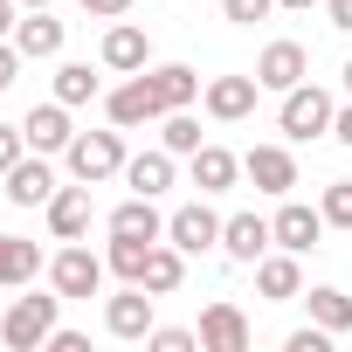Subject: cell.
I'll return each mask as SVG.
<instances>
[{"label":"cell","instance_id":"obj_1","mask_svg":"<svg viewBox=\"0 0 352 352\" xmlns=\"http://www.w3.org/2000/svg\"><path fill=\"white\" fill-rule=\"evenodd\" d=\"M56 311H63V290H56V283H49V297H14L8 311H0V345H8V352H35V345H49Z\"/></svg>","mask_w":352,"mask_h":352},{"label":"cell","instance_id":"obj_2","mask_svg":"<svg viewBox=\"0 0 352 352\" xmlns=\"http://www.w3.org/2000/svg\"><path fill=\"white\" fill-rule=\"evenodd\" d=\"M63 159H69V180L104 187V180H118V173H124V131H76Z\"/></svg>","mask_w":352,"mask_h":352},{"label":"cell","instance_id":"obj_3","mask_svg":"<svg viewBox=\"0 0 352 352\" xmlns=\"http://www.w3.org/2000/svg\"><path fill=\"white\" fill-rule=\"evenodd\" d=\"M331 118H338V104H331L311 76H304L297 90H283V111H276L283 138H297V145H304V138H324V131H331Z\"/></svg>","mask_w":352,"mask_h":352},{"label":"cell","instance_id":"obj_4","mask_svg":"<svg viewBox=\"0 0 352 352\" xmlns=\"http://www.w3.org/2000/svg\"><path fill=\"white\" fill-rule=\"evenodd\" d=\"M104 111H111V124L118 131H138V124H159L166 118V104H159V90H152V76L138 69V76H124L111 97H104Z\"/></svg>","mask_w":352,"mask_h":352},{"label":"cell","instance_id":"obj_5","mask_svg":"<svg viewBox=\"0 0 352 352\" xmlns=\"http://www.w3.org/2000/svg\"><path fill=\"white\" fill-rule=\"evenodd\" d=\"M166 242H173V249H187V256H208V249H221V214H214L208 201L173 208V214H166Z\"/></svg>","mask_w":352,"mask_h":352},{"label":"cell","instance_id":"obj_6","mask_svg":"<svg viewBox=\"0 0 352 352\" xmlns=\"http://www.w3.org/2000/svg\"><path fill=\"white\" fill-rule=\"evenodd\" d=\"M104 256H90L83 242H69V249H56V263H49V283L63 290V297H97L104 290Z\"/></svg>","mask_w":352,"mask_h":352},{"label":"cell","instance_id":"obj_7","mask_svg":"<svg viewBox=\"0 0 352 352\" xmlns=\"http://www.w3.org/2000/svg\"><path fill=\"white\" fill-rule=\"evenodd\" d=\"M0 180H8V187H0V194H8L14 208H49V194H56V166H49V152H21L8 173H0Z\"/></svg>","mask_w":352,"mask_h":352},{"label":"cell","instance_id":"obj_8","mask_svg":"<svg viewBox=\"0 0 352 352\" xmlns=\"http://www.w3.org/2000/svg\"><path fill=\"white\" fill-rule=\"evenodd\" d=\"M324 208H304V201H283L276 214H270V235H276V249H297V256H311L318 242H324Z\"/></svg>","mask_w":352,"mask_h":352},{"label":"cell","instance_id":"obj_9","mask_svg":"<svg viewBox=\"0 0 352 352\" xmlns=\"http://www.w3.org/2000/svg\"><path fill=\"white\" fill-rule=\"evenodd\" d=\"M242 180H249L256 194H276V201H283V194L297 187V159H290L283 145H249V152H242Z\"/></svg>","mask_w":352,"mask_h":352},{"label":"cell","instance_id":"obj_10","mask_svg":"<svg viewBox=\"0 0 352 352\" xmlns=\"http://www.w3.org/2000/svg\"><path fill=\"white\" fill-rule=\"evenodd\" d=\"M104 331L138 345V338L152 331V290H145V283H124L118 297H104Z\"/></svg>","mask_w":352,"mask_h":352},{"label":"cell","instance_id":"obj_11","mask_svg":"<svg viewBox=\"0 0 352 352\" xmlns=\"http://www.w3.org/2000/svg\"><path fill=\"white\" fill-rule=\"evenodd\" d=\"M249 318H242V304H228V297H214L208 311H201V352H249Z\"/></svg>","mask_w":352,"mask_h":352},{"label":"cell","instance_id":"obj_12","mask_svg":"<svg viewBox=\"0 0 352 352\" xmlns=\"http://www.w3.org/2000/svg\"><path fill=\"white\" fill-rule=\"evenodd\" d=\"M304 76H311L304 42H270V49L256 56V83H263V90H276V97H283V90H297Z\"/></svg>","mask_w":352,"mask_h":352},{"label":"cell","instance_id":"obj_13","mask_svg":"<svg viewBox=\"0 0 352 352\" xmlns=\"http://www.w3.org/2000/svg\"><path fill=\"white\" fill-rule=\"evenodd\" d=\"M270 242H276V235H270L263 214H228V221H221V256H228V263H249V270H256V263L270 256Z\"/></svg>","mask_w":352,"mask_h":352},{"label":"cell","instance_id":"obj_14","mask_svg":"<svg viewBox=\"0 0 352 352\" xmlns=\"http://www.w3.org/2000/svg\"><path fill=\"white\" fill-rule=\"evenodd\" d=\"M49 235H56V242H83V235H90V187H83V180L49 194Z\"/></svg>","mask_w":352,"mask_h":352},{"label":"cell","instance_id":"obj_15","mask_svg":"<svg viewBox=\"0 0 352 352\" xmlns=\"http://www.w3.org/2000/svg\"><path fill=\"white\" fill-rule=\"evenodd\" d=\"M256 290H263L270 304L304 297V263H297V249H270V256L256 263Z\"/></svg>","mask_w":352,"mask_h":352},{"label":"cell","instance_id":"obj_16","mask_svg":"<svg viewBox=\"0 0 352 352\" xmlns=\"http://www.w3.org/2000/svg\"><path fill=\"white\" fill-rule=\"evenodd\" d=\"M14 49H21L28 63H49V56H63V21H56L49 8H28V14L14 21Z\"/></svg>","mask_w":352,"mask_h":352},{"label":"cell","instance_id":"obj_17","mask_svg":"<svg viewBox=\"0 0 352 352\" xmlns=\"http://www.w3.org/2000/svg\"><path fill=\"white\" fill-rule=\"evenodd\" d=\"M256 97H263V83H256V76H214V83H208V118L242 124V118L256 111Z\"/></svg>","mask_w":352,"mask_h":352},{"label":"cell","instance_id":"obj_18","mask_svg":"<svg viewBox=\"0 0 352 352\" xmlns=\"http://www.w3.org/2000/svg\"><path fill=\"white\" fill-rule=\"evenodd\" d=\"M21 131H28V152H69V104L56 97V104H35L28 118H21Z\"/></svg>","mask_w":352,"mask_h":352},{"label":"cell","instance_id":"obj_19","mask_svg":"<svg viewBox=\"0 0 352 352\" xmlns=\"http://www.w3.org/2000/svg\"><path fill=\"white\" fill-rule=\"evenodd\" d=\"M104 69H118V76H138V69H152V42H145V28L118 21V28L104 35Z\"/></svg>","mask_w":352,"mask_h":352},{"label":"cell","instance_id":"obj_20","mask_svg":"<svg viewBox=\"0 0 352 352\" xmlns=\"http://www.w3.org/2000/svg\"><path fill=\"white\" fill-rule=\"evenodd\" d=\"M111 235H138V242H159L166 235V214L152 208V194H131V201H118L111 208V221H104Z\"/></svg>","mask_w":352,"mask_h":352},{"label":"cell","instance_id":"obj_21","mask_svg":"<svg viewBox=\"0 0 352 352\" xmlns=\"http://www.w3.org/2000/svg\"><path fill=\"white\" fill-rule=\"evenodd\" d=\"M235 180H242V159H235L228 145H201V152H194V187H201V194H228Z\"/></svg>","mask_w":352,"mask_h":352},{"label":"cell","instance_id":"obj_22","mask_svg":"<svg viewBox=\"0 0 352 352\" xmlns=\"http://www.w3.org/2000/svg\"><path fill=\"white\" fill-rule=\"evenodd\" d=\"M152 297H173L187 283V249H173V242H152V256H145V276H138Z\"/></svg>","mask_w":352,"mask_h":352},{"label":"cell","instance_id":"obj_23","mask_svg":"<svg viewBox=\"0 0 352 352\" xmlns=\"http://www.w3.org/2000/svg\"><path fill=\"white\" fill-rule=\"evenodd\" d=\"M145 76H152V90H159L166 111H187V104L201 97V69H187V63H159V69H145Z\"/></svg>","mask_w":352,"mask_h":352},{"label":"cell","instance_id":"obj_24","mask_svg":"<svg viewBox=\"0 0 352 352\" xmlns=\"http://www.w3.org/2000/svg\"><path fill=\"white\" fill-rule=\"evenodd\" d=\"M124 187H131V194H152V201H159V194L173 187V152L159 145V152H138V159H124Z\"/></svg>","mask_w":352,"mask_h":352},{"label":"cell","instance_id":"obj_25","mask_svg":"<svg viewBox=\"0 0 352 352\" xmlns=\"http://www.w3.org/2000/svg\"><path fill=\"white\" fill-rule=\"evenodd\" d=\"M35 270H42V249H35V242H21V235H0V290H21V283H35Z\"/></svg>","mask_w":352,"mask_h":352},{"label":"cell","instance_id":"obj_26","mask_svg":"<svg viewBox=\"0 0 352 352\" xmlns=\"http://www.w3.org/2000/svg\"><path fill=\"white\" fill-rule=\"evenodd\" d=\"M304 304H311V324H324L331 338H338V331H352V297H345L338 283H318Z\"/></svg>","mask_w":352,"mask_h":352},{"label":"cell","instance_id":"obj_27","mask_svg":"<svg viewBox=\"0 0 352 352\" xmlns=\"http://www.w3.org/2000/svg\"><path fill=\"white\" fill-rule=\"evenodd\" d=\"M159 145H166L173 159H180V152L194 159V152L208 145V138H201V118H194V111H166V118H159Z\"/></svg>","mask_w":352,"mask_h":352},{"label":"cell","instance_id":"obj_28","mask_svg":"<svg viewBox=\"0 0 352 352\" xmlns=\"http://www.w3.org/2000/svg\"><path fill=\"white\" fill-rule=\"evenodd\" d=\"M145 256H152V242H138V235H111V249H104L111 276H124V283H138V276H145Z\"/></svg>","mask_w":352,"mask_h":352},{"label":"cell","instance_id":"obj_29","mask_svg":"<svg viewBox=\"0 0 352 352\" xmlns=\"http://www.w3.org/2000/svg\"><path fill=\"white\" fill-rule=\"evenodd\" d=\"M56 97H63L69 111H76V104H90V97H97V76H90V63H63V69H56Z\"/></svg>","mask_w":352,"mask_h":352},{"label":"cell","instance_id":"obj_30","mask_svg":"<svg viewBox=\"0 0 352 352\" xmlns=\"http://www.w3.org/2000/svg\"><path fill=\"white\" fill-rule=\"evenodd\" d=\"M318 208H324V221H331V228H352V180H331Z\"/></svg>","mask_w":352,"mask_h":352},{"label":"cell","instance_id":"obj_31","mask_svg":"<svg viewBox=\"0 0 352 352\" xmlns=\"http://www.w3.org/2000/svg\"><path fill=\"white\" fill-rule=\"evenodd\" d=\"M145 345H152V352H194V345H201V331H180V324H152V331H145Z\"/></svg>","mask_w":352,"mask_h":352},{"label":"cell","instance_id":"obj_32","mask_svg":"<svg viewBox=\"0 0 352 352\" xmlns=\"http://www.w3.org/2000/svg\"><path fill=\"white\" fill-rule=\"evenodd\" d=\"M270 8H276V0H221V14H228L235 28H256V21H270Z\"/></svg>","mask_w":352,"mask_h":352},{"label":"cell","instance_id":"obj_33","mask_svg":"<svg viewBox=\"0 0 352 352\" xmlns=\"http://www.w3.org/2000/svg\"><path fill=\"white\" fill-rule=\"evenodd\" d=\"M283 345H290V352H331V331H324V324H304V331H290Z\"/></svg>","mask_w":352,"mask_h":352},{"label":"cell","instance_id":"obj_34","mask_svg":"<svg viewBox=\"0 0 352 352\" xmlns=\"http://www.w3.org/2000/svg\"><path fill=\"white\" fill-rule=\"evenodd\" d=\"M21 152H28V131H21V124H0V173H8Z\"/></svg>","mask_w":352,"mask_h":352},{"label":"cell","instance_id":"obj_35","mask_svg":"<svg viewBox=\"0 0 352 352\" xmlns=\"http://www.w3.org/2000/svg\"><path fill=\"white\" fill-rule=\"evenodd\" d=\"M21 63H28V56H21L14 42H0V90H14V69H21Z\"/></svg>","mask_w":352,"mask_h":352},{"label":"cell","instance_id":"obj_36","mask_svg":"<svg viewBox=\"0 0 352 352\" xmlns=\"http://www.w3.org/2000/svg\"><path fill=\"white\" fill-rule=\"evenodd\" d=\"M83 345H90V338H83V331H69V324H56V331H49V352H83Z\"/></svg>","mask_w":352,"mask_h":352},{"label":"cell","instance_id":"obj_37","mask_svg":"<svg viewBox=\"0 0 352 352\" xmlns=\"http://www.w3.org/2000/svg\"><path fill=\"white\" fill-rule=\"evenodd\" d=\"M83 8H90L97 21H118V14H131V0H83Z\"/></svg>","mask_w":352,"mask_h":352},{"label":"cell","instance_id":"obj_38","mask_svg":"<svg viewBox=\"0 0 352 352\" xmlns=\"http://www.w3.org/2000/svg\"><path fill=\"white\" fill-rule=\"evenodd\" d=\"M324 14H331V28H345V35H352V0H324Z\"/></svg>","mask_w":352,"mask_h":352},{"label":"cell","instance_id":"obj_39","mask_svg":"<svg viewBox=\"0 0 352 352\" xmlns=\"http://www.w3.org/2000/svg\"><path fill=\"white\" fill-rule=\"evenodd\" d=\"M331 138H338V145H345V152H352V104H345V111H338V118H331Z\"/></svg>","mask_w":352,"mask_h":352},{"label":"cell","instance_id":"obj_40","mask_svg":"<svg viewBox=\"0 0 352 352\" xmlns=\"http://www.w3.org/2000/svg\"><path fill=\"white\" fill-rule=\"evenodd\" d=\"M14 35V0H0V42Z\"/></svg>","mask_w":352,"mask_h":352},{"label":"cell","instance_id":"obj_41","mask_svg":"<svg viewBox=\"0 0 352 352\" xmlns=\"http://www.w3.org/2000/svg\"><path fill=\"white\" fill-rule=\"evenodd\" d=\"M276 8H311V0H276Z\"/></svg>","mask_w":352,"mask_h":352},{"label":"cell","instance_id":"obj_42","mask_svg":"<svg viewBox=\"0 0 352 352\" xmlns=\"http://www.w3.org/2000/svg\"><path fill=\"white\" fill-rule=\"evenodd\" d=\"M21 8H49V0H21Z\"/></svg>","mask_w":352,"mask_h":352},{"label":"cell","instance_id":"obj_43","mask_svg":"<svg viewBox=\"0 0 352 352\" xmlns=\"http://www.w3.org/2000/svg\"><path fill=\"white\" fill-rule=\"evenodd\" d=\"M345 90H352V63H345Z\"/></svg>","mask_w":352,"mask_h":352}]
</instances>
